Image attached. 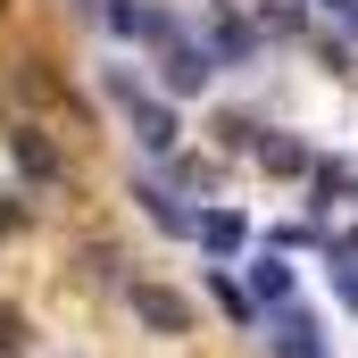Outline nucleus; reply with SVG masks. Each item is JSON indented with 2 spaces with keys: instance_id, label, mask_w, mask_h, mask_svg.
I'll use <instances>...</instances> for the list:
<instances>
[{
  "instance_id": "1",
  "label": "nucleus",
  "mask_w": 358,
  "mask_h": 358,
  "mask_svg": "<svg viewBox=\"0 0 358 358\" xmlns=\"http://www.w3.org/2000/svg\"><path fill=\"white\" fill-rule=\"evenodd\" d=\"M100 17H108V34H117V42H142V50H167V42L183 34L159 0H100Z\"/></svg>"
},
{
  "instance_id": "2",
  "label": "nucleus",
  "mask_w": 358,
  "mask_h": 358,
  "mask_svg": "<svg viewBox=\"0 0 358 358\" xmlns=\"http://www.w3.org/2000/svg\"><path fill=\"white\" fill-rule=\"evenodd\" d=\"M125 300H134V317H142L150 334H167V342H176V334H192V300H183L176 283H150V275H134V283H125Z\"/></svg>"
},
{
  "instance_id": "3",
  "label": "nucleus",
  "mask_w": 358,
  "mask_h": 358,
  "mask_svg": "<svg viewBox=\"0 0 358 358\" xmlns=\"http://www.w3.org/2000/svg\"><path fill=\"white\" fill-rule=\"evenodd\" d=\"M208 76H217V50H208V42H167V50H159V84L176 92V100H192V92H208Z\"/></svg>"
},
{
  "instance_id": "4",
  "label": "nucleus",
  "mask_w": 358,
  "mask_h": 358,
  "mask_svg": "<svg viewBox=\"0 0 358 358\" xmlns=\"http://www.w3.org/2000/svg\"><path fill=\"white\" fill-rule=\"evenodd\" d=\"M8 159H17V176H25V183H59V176H67V159H59V142H50L42 125H25V117L8 125Z\"/></svg>"
},
{
  "instance_id": "5",
  "label": "nucleus",
  "mask_w": 358,
  "mask_h": 358,
  "mask_svg": "<svg viewBox=\"0 0 358 358\" xmlns=\"http://www.w3.org/2000/svg\"><path fill=\"white\" fill-rule=\"evenodd\" d=\"M125 117H134V142H142L150 159H167V150L183 142V125H176V108H167V100H134Z\"/></svg>"
},
{
  "instance_id": "6",
  "label": "nucleus",
  "mask_w": 358,
  "mask_h": 358,
  "mask_svg": "<svg viewBox=\"0 0 358 358\" xmlns=\"http://www.w3.org/2000/svg\"><path fill=\"white\" fill-rule=\"evenodd\" d=\"M8 92H17L25 108H59V100H67V76H59L50 59H17V76H8Z\"/></svg>"
},
{
  "instance_id": "7",
  "label": "nucleus",
  "mask_w": 358,
  "mask_h": 358,
  "mask_svg": "<svg viewBox=\"0 0 358 358\" xmlns=\"http://www.w3.org/2000/svg\"><path fill=\"white\" fill-rule=\"evenodd\" d=\"M192 242H200L208 259H242V242H250V225H242V208H208V217L192 225Z\"/></svg>"
},
{
  "instance_id": "8",
  "label": "nucleus",
  "mask_w": 358,
  "mask_h": 358,
  "mask_svg": "<svg viewBox=\"0 0 358 358\" xmlns=\"http://www.w3.org/2000/svg\"><path fill=\"white\" fill-rule=\"evenodd\" d=\"M275 358H325L317 317H308V308H275Z\"/></svg>"
},
{
  "instance_id": "9",
  "label": "nucleus",
  "mask_w": 358,
  "mask_h": 358,
  "mask_svg": "<svg viewBox=\"0 0 358 358\" xmlns=\"http://www.w3.org/2000/svg\"><path fill=\"white\" fill-rule=\"evenodd\" d=\"M208 50H217V67H242V59L259 50V25H242V17H208Z\"/></svg>"
},
{
  "instance_id": "10",
  "label": "nucleus",
  "mask_w": 358,
  "mask_h": 358,
  "mask_svg": "<svg viewBox=\"0 0 358 358\" xmlns=\"http://www.w3.org/2000/svg\"><path fill=\"white\" fill-rule=\"evenodd\" d=\"M259 167H267V176H317V159H308L300 134H267V142H259Z\"/></svg>"
},
{
  "instance_id": "11",
  "label": "nucleus",
  "mask_w": 358,
  "mask_h": 358,
  "mask_svg": "<svg viewBox=\"0 0 358 358\" xmlns=\"http://www.w3.org/2000/svg\"><path fill=\"white\" fill-rule=\"evenodd\" d=\"M250 300H267V308H292V267H283V250L250 259Z\"/></svg>"
},
{
  "instance_id": "12",
  "label": "nucleus",
  "mask_w": 358,
  "mask_h": 358,
  "mask_svg": "<svg viewBox=\"0 0 358 358\" xmlns=\"http://www.w3.org/2000/svg\"><path fill=\"white\" fill-rule=\"evenodd\" d=\"M134 200H142V217H150L159 234H192V225H200V217H183V208H176L167 183H134Z\"/></svg>"
},
{
  "instance_id": "13",
  "label": "nucleus",
  "mask_w": 358,
  "mask_h": 358,
  "mask_svg": "<svg viewBox=\"0 0 358 358\" xmlns=\"http://www.w3.org/2000/svg\"><path fill=\"white\" fill-rule=\"evenodd\" d=\"M308 183H317V200L334 208V200H350V192H358V159H317V176H308Z\"/></svg>"
},
{
  "instance_id": "14",
  "label": "nucleus",
  "mask_w": 358,
  "mask_h": 358,
  "mask_svg": "<svg viewBox=\"0 0 358 358\" xmlns=\"http://www.w3.org/2000/svg\"><path fill=\"white\" fill-rule=\"evenodd\" d=\"M308 25V0H259V34H300Z\"/></svg>"
},
{
  "instance_id": "15",
  "label": "nucleus",
  "mask_w": 358,
  "mask_h": 358,
  "mask_svg": "<svg viewBox=\"0 0 358 358\" xmlns=\"http://www.w3.org/2000/svg\"><path fill=\"white\" fill-rule=\"evenodd\" d=\"M217 142H225V150H259L267 134H259V117H242V108H225V117H217Z\"/></svg>"
},
{
  "instance_id": "16",
  "label": "nucleus",
  "mask_w": 358,
  "mask_h": 358,
  "mask_svg": "<svg viewBox=\"0 0 358 358\" xmlns=\"http://www.w3.org/2000/svg\"><path fill=\"white\" fill-rule=\"evenodd\" d=\"M208 292H217V308H225V317H242V325H250V308H259V300H250L234 275H217V267H208Z\"/></svg>"
},
{
  "instance_id": "17",
  "label": "nucleus",
  "mask_w": 358,
  "mask_h": 358,
  "mask_svg": "<svg viewBox=\"0 0 358 358\" xmlns=\"http://www.w3.org/2000/svg\"><path fill=\"white\" fill-rule=\"evenodd\" d=\"M17 350H25V308L0 300V358H17Z\"/></svg>"
},
{
  "instance_id": "18",
  "label": "nucleus",
  "mask_w": 358,
  "mask_h": 358,
  "mask_svg": "<svg viewBox=\"0 0 358 358\" xmlns=\"http://www.w3.org/2000/svg\"><path fill=\"white\" fill-rule=\"evenodd\" d=\"M108 100H117V108H134V100H150V92H142L134 67H108Z\"/></svg>"
},
{
  "instance_id": "19",
  "label": "nucleus",
  "mask_w": 358,
  "mask_h": 358,
  "mask_svg": "<svg viewBox=\"0 0 358 358\" xmlns=\"http://www.w3.org/2000/svg\"><path fill=\"white\" fill-rule=\"evenodd\" d=\"M0 8H8V0H0Z\"/></svg>"
}]
</instances>
